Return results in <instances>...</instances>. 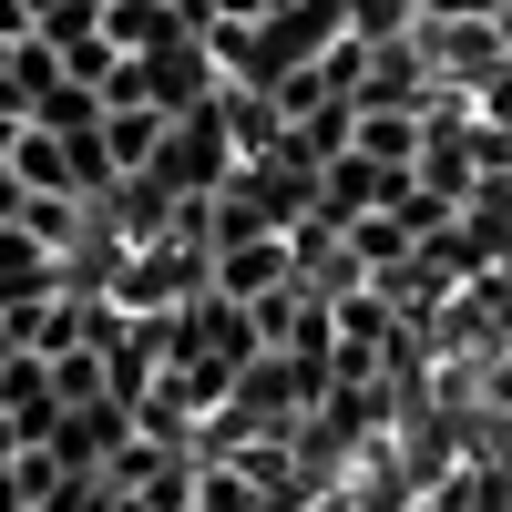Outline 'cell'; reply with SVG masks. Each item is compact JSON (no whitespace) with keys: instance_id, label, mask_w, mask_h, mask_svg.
Returning <instances> with one entry per match:
<instances>
[{"instance_id":"obj_1","label":"cell","mask_w":512,"mask_h":512,"mask_svg":"<svg viewBox=\"0 0 512 512\" xmlns=\"http://www.w3.org/2000/svg\"><path fill=\"white\" fill-rule=\"evenodd\" d=\"M21 175H31V185H62V175H72V164H62L52 144H41V134H31V144H21Z\"/></svg>"},{"instance_id":"obj_2","label":"cell","mask_w":512,"mask_h":512,"mask_svg":"<svg viewBox=\"0 0 512 512\" xmlns=\"http://www.w3.org/2000/svg\"><path fill=\"white\" fill-rule=\"evenodd\" d=\"M431 11H441V21H482L492 0H431Z\"/></svg>"}]
</instances>
